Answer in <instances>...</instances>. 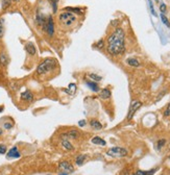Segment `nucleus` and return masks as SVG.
Masks as SVG:
<instances>
[{
  "instance_id": "f257e3e1",
  "label": "nucleus",
  "mask_w": 170,
  "mask_h": 175,
  "mask_svg": "<svg viewBox=\"0 0 170 175\" xmlns=\"http://www.w3.org/2000/svg\"><path fill=\"white\" fill-rule=\"evenodd\" d=\"M107 52L111 55H120L125 50V34L120 27L116 28L107 38Z\"/></svg>"
},
{
  "instance_id": "f03ea898",
  "label": "nucleus",
  "mask_w": 170,
  "mask_h": 175,
  "mask_svg": "<svg viewBox=\"0 0 170 175\" xmlns=\"http://www.w3.org/2000/svg\"><path fill=\"white\" fill-rule=\"evenodd\" d=\"M58 66V62L54 58H46L37 67V74L38 75H44V74L48 73L50 71H52L55 69V67Z\"/></svg>"
},
{
  "instance_id": "7ed1b4c3",
  "label": "nucleus",
  "mask_w": 170,
  "mask_h": 175,
  "mask_svg": "<svg viewBox=\"0 0 170 175\" xmlns=\"http://www.w3.org/2000/svg\"><path fill=\"white\" fill-rule=\"evenodd\" d=\"M59 20H60L61 23L63 24V25H65V26H71V25L76 21V17L74 14L65 11L60 14Z\"/></svg>"
},
{
  "instance_id": "20e7f679",
  "label": "nucleus",
  "mask_w": 170,
  "mask_h": 175,
  "mask_svg": "<svg viewBox=\"0 0 170 175\" xmlns=\"http://www.w3.org/2000/svg\"><path fill=\"white\" fill-rule=\"evenodd\" d=\"M107 154L112 157H124L127 155V150L122 147H113L107 150Z\"/></svg>"
},
{
  "instance_id": "39448f33",
  "label": "nucleus",
  "mask_w": 170,
  "mask_h": 175,
  "mask_svg": "<svg viewBox=\"0 0 170 175\" xmlns=\"http://www.w3.org/2000/svg\"><path fill=\"white\" fill-rule=\"evenodd\" d=\"M142 106V102L140 101H133L129 105V110H128L127 114V120H131L134 117V115L136 114L137 110Z\"/></svg>"
},
{
  "instance_id": "423d86ee",
  "label": "nucleus",
  "mask_w": 170,
  "mask_h": 175,
  "mask_svg": "<svg viewBox=\"0 0 170 175\" xmlns=\"http://www.w3.org/2000/svg\"><path fill=\"white\" fill-rule=\"evenodd\" d=\"M44 30L49 34L50 37H52L53 36V34H54V22H53L52 16H49L47 18V22H46Z\"/></svg>"
},
{
  "instance_id": "0eeeda50",
  "label": "nucleus",
  "mask_w": 170,
  "mask_h": 175,
  "mask_svg": "<svg viewBox=\"0 0 170 175\" xmlns=\"http://www.w3.org/2000/svg\"><path fill=\"white\" fill-rule=\"evenodd\" d=\"M59 169L61 170V171H63V172L65 173H71L73 172V166L70 164L69 162H67V161H63V162H61L60 165H59Z\"/></svg>"
},
{
  "instance_id": "6e6552de",
  "label": "nucleus",
  "mask_w": 170,
  "mask_h": 175,
  "mask_svg": "<svg viewBox=\"0 0 170 175\" xmlns=\"http://www.w3.org/2000/svg\"><path fill=\"white\" fill-rule=\"evenodd\" d=\"M46 22H47V18L42 15L41 13L37 14V17H36V23H37L38 26L42 27L43 29L45 28V25H46Z\"/></svg>"
},
{
  "instance_id": "1a4fd4ad",
  "label": "nucleus",
  "mask_w": 170,
  "mask_h": 175,
  "mask_svg": "<svg viewBox=\"0 0 170 175\" xmlns=\"http://www.w3.org/2000/svg\"><path fill=\"white\" fill-rule=\"evenodd\" d=\"M20 156H21V154L18 151V148H17L16 146L13 147L12 149H10L8 154H6V157H8V159H18V157Z\"/></svg>"
},
{
  "instance_id": "9d476101",
  "label": "nucleus",
  "mask_w": 170,
  "mask_h": 175,
  "mask_svg": "<svg viewBox=\"0 0 170 175\" xmlns=\"http://www.w3.org/2000/svg\"><path fill=\"white\" fill-rule=\"evenodd\" d=\"M20 98H21V100H23V101L30 102V101H32V99H34V94H32L29 90H26V91L22 92Z\"/></svg>"
},
{
  "instance_id": "9b49d317",
  "label": "nucleus",
  "mask_w": 170,
  "mask_h": 175,
  "mask_svg": "<svg viewBox=\"0 0 170 175\" xmlns=\"http://www.w3.org/2000/svg\"><path fill=\"white\" fill-rule=\"evenodd\" d=\"M85 82H86V84H87V86L89 88L91 91H93V92H99V86L97 84V82H95V81H93V80H91V79H86L85 80Z\"/></svg>"
},
{
  "instance_id": "f8f14e48",
  "label": "nucleus",
  "mask_w": 170,
  "mask_h": 175,
  "mask_svg": "<svg viewBox=\"0 0 170 175\" xmlns=\"http://www.w3.org/2000/svg\"><path fill=\"white\" fill-rule=\"evenodd\" d=\"M62 137H65V140L67 138H72V139H78L79 138V132L77 130H75V129H72V130L68 131V132L64 133V135H62Z\"/></svg>"
},
{
  "instance_id": "ddd939ff",
  "label": "nucleus",
  "mask_w": 170,
  "mask_h": 175,
  "mask_svg": "<svg viewBox=\"0 0 170 175\" xmlns=\"http://www.w3.org/2000/svg\"><path fill=\"white\" fill-rule=\"evenodd\" d=\"M25 50H26V52L29 55H34L37 53V48H36V46L32 43H27L25 45Z\"/></svg>"
},
{
  "instance_id": "4468645a",
  "label": "nucleus",
  "mask_w": 170,
  "mask_h": 175,
  "mask_svg": "<svg viewBox=\"0 0 170 175\" xmlns=\"http://www.w3.org/2000/svg\"><path fill=\"white\" fill-rule=\"evenodd\" d=\"M111 96H112V93H111L110 90L107 89V88H105V89H102L99 93V97L101 98V99L107 100V99H110Z\"/></svg>"
},
{
  "instance_id": "2eb2a0df",
  "label": "nucleus",
  "mask_w": 170,
  "mask_h": 175,
  "mask_svg": "<svg viewBox=\"0 0 170 175\" xmlns=\"http://www.w3.org/2000/svg\"><path fill=\"white\" fill-rule=\"evenodd\" d=\"M76 89H77V86H76V84L72 82V84H69L68 88L65 90V92L67 93V94H69V95H71V96H72V95L75 94Z\"/></svg>"
},
{
  "instance_id": "dca6fc26",
  "label": "nucleus",
  "mask_w": 170,
  "mask_h": 175,
  "mask_svg": "<svg viewBox=\"0 0 170 175\" xmlns=\"http://www.w3.org/2000/svg\"><path fill=\"white\" fill-rule=\"evenodd\" d=\"M90 125H91V127L93 129H96V130H100L102 128V124L98 120H96V119H92L90 121Z\"/></svg>"
},
{
  "instance_id": "f3484780",
  "label": "nucleus",
  "mask_w": 170,
  "mask_h": 175,
  "mask_svg": "<svg viewBox=\"0 0 170 175\" xmlns=\"http://www.w3.org/2000/svg\"><path fill=\"white\" fill-rule=\"evenodd\" d=\"M92 143L95 144V145H99V146H105L107 145V142L101 139L100 137H94L92 139Z\"/></svg>"
},
{
  "instance_id": "a211bd4d",
  "label": "nucleus",
  "mask_w": 170,
  "mask_h": 175,
  "mask_svg": "<svg viewBox=\"0 0 170 175\" xmlns=\"http://www.w3.org/2000/svg\"><path fill=\"white\" fill-rule=\"evenodd\" d=\"M8 64V58L6 53L4 52H1L0 53V65L2 66V67H6Z\"/></svg>"
},
{
  "instance_id": "6ab92c4d",
  "label": "nucleus",
  "mask_w": 170,
  "mask_h": 175,
  "mask_svg": "<svg viewBox=\"0 0 170 175\" xmlns=\"http://www.w3.org/2000/svg\"><path fill=\"white\" fill-rule=\"evenodd\" d=\"M126 64H127L128 66H131V67H140V66H141L140 62H139L137 58H127V60H126Z\"/></svg>"
},
{
  "instance_id": "aec40b11",
  "label": "nucleus",
  "mask_w": 170,
  "mask_h": 175,
  "mask_svg": "<svg viewBox=\"0 0 170 175\" xmlns=\"http://www.w3.org/2000/svg\"><path fill=\"white\" fill-rule=\"evenodd\" d=\"M156 171H157V169H151V170H149V171H142V170H138V171H136V172L131 175H153L154 173H156Z\"/></svg>"
},
{
  "instance_id": "412c9836",
  "label": "nucleus",
  "mask_w": 170,
  "mask_h": 175,
  "mask_svg": "<svg viewBox=\"0 0 170 175\" xmlns=\"http://www.w3.org/2000/svg\"><path fill=\"white\" fill-rule=\"evenodd\" d=\"M87 159H88V156H87L86 154H79L78 156L76 157V159H75L76 165H77V166H81V165H84L85 161H86Z\"/></svg>"
},
{
  "instance_id": "4be33fe9",
  "label": "nucleus",
  "mask_w": 170,
  "mask_h": 175,
  "mask_svg": "<svg viewBox=\"0 0 170 175\" xmlns=\"http://www.w3.org/2000/svg\"><path fill=\"white\" fill-rule=\"evenodd\" d=\"M62 146H63L66 150H72V149H73V145H72L68 140H63V141H62Z\"/></svg>"
},
{
  "instance_id": "5701e85b",
  "label": "nucleus",
  "mask_w": 170,
  "mask_h": 175,
  "mask_svg": "<svg viewBox=\"0 0 170 175\" xmlns=\"http://www.w3.org/2000/svg\"><path fill=\"white\" fill-rule=\"evenodd\" d=\"M65 11L70 12V13H72V14H73V13L77 14V15H81V14H83V11H81L79 8H66Z\"/></svg>"
},
{
  "instance_id": "b1692460",
  "label": "nucleus",
  "mask_w": 170,
  "mask_h": 175,
  "mask_svg": "<svg viewBox=\"0 0 170 175\" xmlns=\"http://www.w3.org/2000/svg\"><path fill=\"white\" fill-rule=\"evenodd\" d=\"M88 76H89V78L91 79V80L95 81V82H97V81H100V80L102 79L101 76L97 75V74H94V73H90Z\"/></svg>"
},
{
  "instance_id": "393cba45",
  "label": "nucleus",
  "mask_w": 170,
  "mask_h": 175,
  "mask_svg": "<svg viewBox=\"0 0 170 175\" xmlns=\"http://www.w3.org/2000/svg\"><path fill=\"white\" fill-rule=\"evenodd\" d=\"M12 4V0H1V8L2 10H6L11 6Z\"/></svg>"
},
{
  "instance_id": "a878e982",
  "label": "nucleus",
  "mask_w": 170,
  "mask_h": 175,
  "mask_svg": "<svg viewBox=\"0 0 170 175\" xmlns=\"http://www.w3.org/2000/svg\"><path fill=\"white\" fill-rule=\"evenodd\" d=\"M4 34V20L3 18H0V39L3 37Z\"/></svg>"
},
{
  "instance_id": "bb28decb",
  "label": "nucleus",
  "mask_w": 170,
  "mask_h": 175,
  "mask_svg": "<svg viewBox=\"0 0 170 175\" xmlns=\"http://www.w3.org/2000/svg\"><path fill=\"white\" fill-rule=\"evenodd\" d=\"M48 1L51 3V6H52V12H53V13H56V11H58L59 0H48Z\"/></svg>"
},
{
  "instance_id": "cd10ccee",
  "label": "nucleus",
  "mask_w": 170,
  "mask_h": 175,
  "mask_svg": "<svg viewBox=\"0 0 170 175\" xmlns=\"http://www.w3.org/2000/svg\"><path fill=\"white\" fill-rule=\"evenodd\" d=\"M161 20H162V22L165 24V25H167L168 27H170V22L169 20H168V18L166 16H165L164 14H161Z\"/></svg>"
},
{
  "instance_id": "c85d7f7f",
  "label": "nucleus",
  "mask_w": 170,
  "mask_h": 175,
  "mask_svg": "<svg viewBox=\"0 0 170 175\" xmlns=\"http://www.w3.org/2000/svg\"><path fill=\"white\" fill-rule=\"evenodd\" d=\"M160 11H161V13L162 14H165L166 13V11H167V6H166V4H165L164 2H162L161 4H160Z\"/></svg>"
},
{
  "instance_id": "c756f323",
  "label": "nucleus",
  "mask_w": 170,
  "mask_h": 175,
  "mask_svg": "<svg viewBox=\"0 0 170 175\" xmlns=\"http://www.w3.org/2000/svg\"><path fill=\"white\" fill-rule=\"evenodd\" d=\"M148 3H149V8H150V11H151V14H152V15H153V16L157 17V13H156V11H154L153 4H152L151 0H148Z\"/></svg>"
},
{
  "instance_id": "7c9ffc66",
  "label": "nucleus",
  "mask_w": 170,
  "mask_h": 175,
  "mask_svg": "<svg viewBox=\"0 0 170 175\" xmlns=\"http://www.w3.org/2000/svg\"><path fill=\"white\" fill-rule=\"evenodd\" d=\"M6 150H8V148H6V145H3V144H0V154L6 153Z\"/></svg>"
},
{
  "instance_id": "2f4dec72",
  "label": "nucleus",
  "mask_w": 170,
  "mask_h": 175,
  "mask_svg": "<svg viewBox=\"0 0 170 175\" xmlns=\"http://www.w3.org/2000/svg\"><path fill=\"white\" fill-rule=\"evenodd\" d=\"M165 143H166V141H165L164 139H162V140H159V141H158V149L162 148V147L165 145Z\"/></svg>"
},
{
  "instance_id": "473e14b6",
  "label": "nucleus",
  "mask_w": 170,
  "mask_h": 175,
  "mask_svg": "<svg viewBox=\"0 0 170 175\" xmlns=\"http://www.w3.org/2000/svg\"><path fill=\"white\" fill-rule=\"evenodd\" d=\"M164 116H165V117H169V116H170V103L167 105V107H166V110H165V112H164Z\"/></svg>"
},
{
  "instance_id": "72a5a7b5",
  "label": "nucleus",
  "mask_w": 170,
  "mask_h": 175,
  "mask_svg": "<svg viewBox=\"0 0 170 175\" xmlns=\"http://www.w3.org/2000/svg\"><path fill=\"white\" fill-rule=\"evenodd\" d=\"M105 46V43H103V40H100V41H98L97 42V44H96V47H98V48H102Z\"/></svg>"
},
{
  "instance_id": "f704fd0d",
  "label": "nucleus",
  "mask_w": 170,
  "mask_h": 175,
  "mask_svg": "<svg viewBox=\"0 0 170 175\" xmlns=\"http://www.w3.org/2000/svg\"><path fill=\"white\" fill-rule=\"evenodd\" d=\"M4 128H6V129H11L12 127H13V124H12V123H4Z\"/></svg>"
},
{
  "instance_id": "c9c22d12",
  "label": "nucleus",
  "mask_w": 170,
  "mask_h": 175,
  "mask_svg": "<svg viewBox=\"0 0 170 175\" xmlns=\"http://www.w3.org/2000/svg\"><path fill=\"white\" fill-rule=\"evenodd\" d=\"M78 125L81 126V127H84V126L86 125V121H85V120L79 121V122H78Z\"/></svg>"
},
{
  "instance_id": "e433bc0d",
  "label": "nucleus",
  "mask_w": 170,
  "mask_h": 175,
  "mask_svg": "<svg viewBox=\"0 0 170 175\" xmlns=\"http://www.w3.org/2000/svg\"><path fill=\"white\" fill-rule=\"evenodd\" d=\"M165 93H166V91H163L162 93H161V94L159 95V97H158V99H157V101H159L160 99H161V98H162L163 97V95H165Z\"/></svg>"
},
{
  "instance_id": "4c0bfd02",
  "label": "nucleus",
  "mask_w": 170,
  "mask_h": 175,
  "mask_svg": "<svg viewBox=\"0 0 170 175\" xmlns=\"http://www.w3.org/2000/svg\"><path fill=\"white\" fill-rule=\"evenodd\" d=\"M59 175H68V173H65V172H63V173H61V174H59Z\"/></svg>"
},
{
  "instance_id": "58836bf2",
  "label": "nucleus",
  "mask_w": 170,
  "mask_h": 175,
  "mask_svg": "<svg viewBox=\"0 0 170 175\" xmlns=\"http://www.w3.org/2000/svg\"><path fill=\"white\" fill-rule=\"evenodd\" d=\"M2 133H3V130L1 129V128H0V136H2Z\"/></svg>"
},
{
  "instance_id": "ea45409f",
  "label": "nucleus",
  "mask_w": 170,
  "mask_h": 175,
  "mask_svg": "<svg viewBox=\"0 0 170 175\" xmlns=\"http://www.w3.org/2000/svg\"><path fill=\"white\" fill-rule=\"evenodd\" d=\"M3 108H4V107H3V105H2V106H0V112H2Z\"/></svg>"
},
{
  "instance_id": "a19ab883",
  "label": "nucleus",
  "mask_w": 170,
  "mask_h": 175,
  "mask_svg": "<svg viewBox=\"0 0 170 175\" xmlns=\"http://www.w3.org/2000/svg\"><path fill=\"white\" fill-rule=\"evenodd\" d=\"M12 1H14V2H19L20 0H12Z\"/></svg>"
},
{
  "instance_id": "79ce46f5",
  "label": "nucleus",
  "mask_w": 170,
  "mask_h": 175,
  "mask_svg": "<svg viewBox=\"0 0 170 175\" xmlns=\"http://www.w3.org/2000/svg\"><path fill=\"white\" fill-rule=\"evenodd\" d=\"M156 2H159V0H156Z\"/></svg>"
},
{
  "instance_id": "37998d69",
  "label": "nucleus",
  "mask_w": 170,
  "mask_h": 175,
  "mask_svg": "<svg viewBox=\"0 0 170 175\" xmlns=\"http://www.w3.org/2000/svg\"><path fill=\"white\" fill-rule=\"evenodd\" d=\"M169 157H170V156H169Z\"/></svg>"
}]
</instances>
